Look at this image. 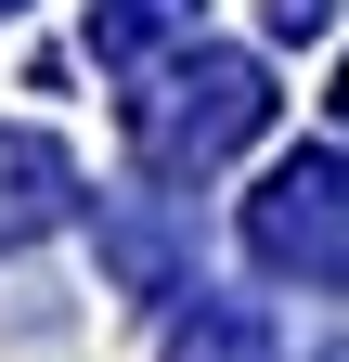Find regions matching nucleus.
Wrapping results in <instances>:
<instances>
[{"label": "nucleus", "instance_id": "nucleus-1", "mask_svg": "<svg viewBox=\"0 0 349 362\" xmlns=\"http://www.w3.org/2000/svg\"><path fill=\"white\" fill-rule=\"evenodd\" d=\"M259 259L297 272V285H349V168L336 156L285 168L272 194H259Z\"/></svg>", "mask_w": 349, "mask_h": 362}, {"label": "nucleus", "instance_id": "nucleus-2", "mask_svg": "<svg viewBox=\"0 0 349 362\" xmlns=\"http://www.w3.org/2000/svg\"><path fill=\"white\" fill-rule=\"evenodd\" d=\"M65 194H78V181H65V156H52V143H26V129H0V246L52 233V220H65Z\"/></svg>", "mask_w": 349, "mask_h": 362}, {"label": "nucleus", "instance_id": "nucleus-3", "mask_svg": "<svg viewBox=\"0 0 349 362\" xmlns=\"http://www.w3.org/2000/svg\"><path fill=\"white\" fill-rule=\"evenodd\" d=\"M168 362H272V337H259L246 310H207V324H194L182 349H168Z\"/></svg>", "mask_w": 349, "mask_h": 362}]
</instances>
